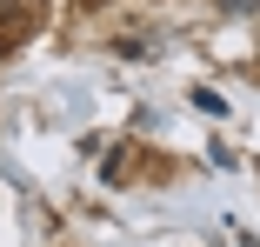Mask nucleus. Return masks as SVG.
Masks as SVG:
<instances>
[{
  "label": "nucleus",
  "mask_w": 260,
  "mask_h": 247,
  "mask_svg": "<svg viewBox=\"0 0 260 247\" xmlns=\"http://www.w3.org/2000/svg\"><path fill=\"white\" fill-rule=\"evenodd\" d=\"M227 7H253V0H227Z\"/></svg>",
  "instance_id": "obj_1"
}]
</instances>
